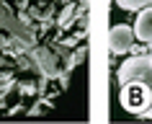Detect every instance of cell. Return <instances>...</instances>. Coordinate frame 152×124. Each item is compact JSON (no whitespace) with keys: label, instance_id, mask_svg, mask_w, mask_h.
Wrapping results in <instances>:
<instances>
[{"label":"cell","instance_id":"cell-1","mask_svg":"<svg viewBox=\"0 0 152 124\" xmlns=\"http://www.w3.org/2000/svg\"><path fill=\"white\" fill-rule=\"evenodd\" d=\"M116 78L121 83V109L142 119H152V49L124 59Z\"/></svg>","mask_w":152,"mask_h":124},{"label":"cell","instance_id":"cell-2","mask_svg":"<svg viewBox=\"0 0 152 124\" xmlns=\"http://www.w3.org/2000/svg\"><path fill=\"white\" fill-rule=\"evenodd\" d=\"M134 39H137L134 26L119 23V26H113L111 31H108V49H111V54H126L134 47Z\"/></svg>","mask_w":152,"mask_h":124},{"label":"cell","instance_id":"cell-3","mask_svg":"<svg viewBox=\"0 0 152 124\" xmlns=\"http://www.w3.org/2000/svg\"><path fill=\"white\" fill-rule=\"evenodd\" d=\"M134 36L142 44H150L152 47V5L139 10V16L134 21Z\"/></svg>","mask_w":152,"mask_h":124},{"label":"cell","instance_id":"cell-4","mask_svg":"<svg viewBox=\"0 0 152 124\" xmlns=\"http://www.w3.org/2000/svg\"><path fill=\"white\" fill-rule=\"evenodd\" d=\"M116 5L121 10H142V8H150L152 0H116Z\"/></svg>","mask_w":152,"mask_h":124}]
</instances>
